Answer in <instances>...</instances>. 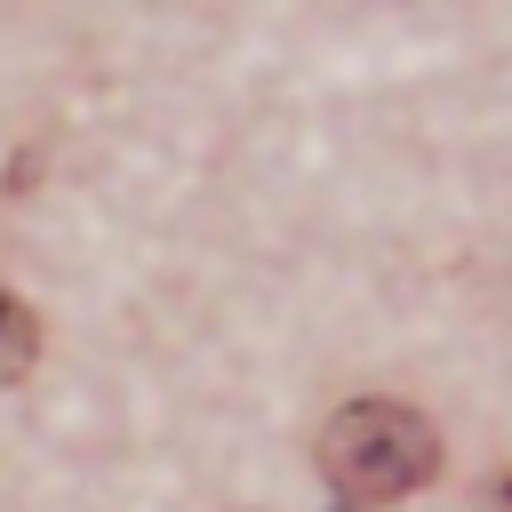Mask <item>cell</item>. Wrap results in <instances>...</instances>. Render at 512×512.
<instances>
[{"label": "cell", "instance_id": "cell-2", "mask_svg": "<svg viewBox=\"0 0 512 512\" xmlns=\"http://www.w3.org/2000/svg\"><path fill=\"white\" fill-rule=\"evenodd\" d=\"M32 360H40V320H32V304H24V296H8V288H0V384L32 376Z\"/></svg>", "mask_w": 512, "mask_h": 512}, {"label": "cell", "instance_id": "cell-1", "mask_svg": "<svg viewBox=\"0 0 512 512\" xmlns=\"http://www.w3.org/2000/svg\"><path fill=\"white\" fill-rule=\"evenodd\" d=\"M320 464L352 504H400L440 480V432L408 400H344L320 424Z\"/></svg>", "mask_w": 512, "mask_h": 512}]
</instances>
